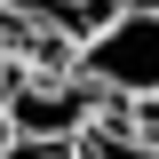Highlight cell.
Returning a JSON list of instances; mask_svg holds the SVG:
<instances>
[{
  "instance_id": "obj_1",
  "label": "cell",
  "mask_w": 159,
  "mask_h": 159,
  "mask_svg": "<svg viewBox=\"0 0 159 159\" xmlns=\"http://www.w3.org/2000/svg\"><path fill=\"white\" fill-rule=\"evenodd\" d=\"M72 80H88L103 103L159 96V0H119L96 32L72 40Z\"/></svg>"
},
{
  "instance_id": "obj_2",
  "label": "cell",
  "mask_w": 159,
  "mask_h": 159,
  "mask_svg": "<svg viewBox=\"0 0 159 159\" xmlns=\"http://www.w3.org/2000/svg\"><path fill=\"white\" fill-rule=\"evenodd\" d=\"M96 111H103V96L88 88V80H72V64L8 72V88H0V119H8V143H48V151H64V143H72V135H80Z\"/></svg>"
},
{
  "instance_id": "obj_3",
  "label": "cell",
  "mask_w": 159,
  "mask_h": 159,
  "mask_svg": "<svg viewBox=\"0 0 159 159\" xmlns=\"http://www.w3.org/2000/svg\"><path fill=\"white\" fill-rule=\"evenodd\" d=\"M64 159H159V151L127 135V111H119V103H103V111L88 119L72 143H64Z\"/></svg>"
},
{
  "instance_id": "obj_4",
  "label": "cell",
  "mask_w": 159,
  "mask_h": 159,
  "mask_svg": "<svg viewBox=\"0 0 159 159\" xmlns=\"http://www.w3.org/2000/svg\"><path fill=\"white\" fill-rule=\"evenodd\" d=\"M119 111H127V135L159 151V96H135V103H119Z\"/></svg>"
},
{
  "instance_id": "obj_5",
  "label": "cell",
  "mask_w": 159,
  "mask_h": 159,
  "mask_svg": "<svg viewBox=\"0 0 159 159\" xmlns=\"http://www.w3.org/2000/svg\"><path fill=\"white\" fill-rule=\"evenodd\" d=\"M0 159H64V151H48V143H8Z\"/></svg>"
},
{
  "instance_id": "obj_6",
  "label": "cell",
  "mask_w": 159,
  "mask_h": 159,
  "mask_svg": "<svg viewBox=\"0 0 159 159\" xmlns=\"http://www.w3.org/2000/svg\"><path fill=\"white\" fill-rule=\"evenodd\" d=\"M8 72H16V64H0V88H8ZM0 151H8V119H0Z\"/></svg>"
}]
</instances>
